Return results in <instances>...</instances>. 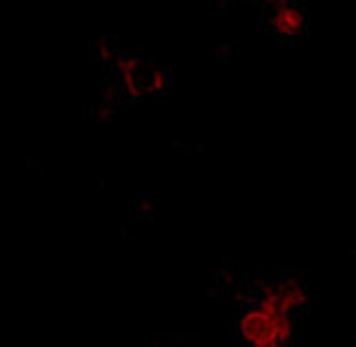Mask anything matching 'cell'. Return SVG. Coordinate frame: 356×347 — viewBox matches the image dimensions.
I'll list each match as a JSON object with an SVG mask.
<instances>
[{"instance_id": "1", "label": "cell", "mask_w": 356, "mask_h": 347, "mask_svg": "<svg viewBox=\"0 0 356 347\" xmlns=\"http://www.w3.org/2000/svg\"><path fill=\"white\" fill-rule=\"evenodd\" d=\"M306 289L296 277L267 284L256 302L238 319L245 347H289L293 341V312L306 306Z\"/></svg>"}, {"instance_id": "2", "label": "cell", "mask_w": 356, "mask_h": 347, "mask_svg": "<svg viewBox=\"0 0 356 347\" xmlns=\"http://www.w3.org/2000/svg\"><path fill=\"white\" fill-rule=\"evenodd\" d=\"M269 24L282 35H300L306 29V11L293 3H273L269 5Z\"/></svg>"}]
</instances>
